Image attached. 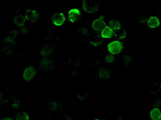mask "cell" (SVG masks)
I'll return each mask as SVG.
<instances>
[{"label": "cell", "instance_id": "obj_4", "mask_svg": "<svg viewBox=\"0 0 161 120\" xmlns=\"http://www.w3.org/2000/svg\"><path fill=\"white\" fill-rule=\"evenodd\" d=\"M92 29L95 32H101L107 26L106 23L104 21L103 16H98L94 20L92 23Z\"/></svg>", "mask_w": 161, "mask_h": 120}, {"label": "cell", "instance_id": "obj_14", "mask_svg": "<svg viewBox=\"0 0 161 120\" xmlns=\"http://www.w3.org/2000/svg\"><path fill=\"white\" fill-rule=\"evenodd\" d=\"M89 44L91 48L94 49H99L103 44V40L100 37H95L90 39Z\"/></svg>", "mask_w": 161, "mask_h": 120}, {"label": "cell", "instance_id": "obj_32", "mask_svg": "<svg viewBox=\"0 0 161 120\" xmlns=\"http://www.w3.org/2000/svg\"><path fill=\"white\" fill-rule=\"evenodd\" d=\"M94 120H107L106 119H104V118H96V119H94Z\"/></svg>", "mask_w": 161, "mask_h": 120}, {"label": "cell", "instance_id": "obj_28", "mask_svg": "<svg viewBox=\"0 0 161 120\" xmlns=\"http://www.w3.org/2000/svg\"><path fill=\"white\" fill-rule=\"evenodd\" d=\"M11 102V107L13 109H19L21 105L20 100L17 98H14Z\"/></svg>", "mask_w": 161, "mask_h": 120}, {"label": "cell", "instance_id": "obj_30", "mask_svg": "<svg viewBox=\"0 0 161 120\" xmlns=\"http://www.w3.org/2000/svg\"><path fill=\"white\" fill-rule=\"evenodd\" d=\"M147 19H148V18H146L145 17H142V18H140V19H139V22L142 23H146Z\"/></svg>", "mask_w": 161, "mask_h": 120}, {"label": "cell", "instance_id": "obj_9", "mask_svg": "<svg viewBox=\"0 0 161 120\" xmlns=\"http://www.w3.org/2000/svg\"><path fill=\"white\" fill-rule=\"evenodd\" d=\"M39 13L36 9H29L26 11L25 18L27 21L31 23H35L39 18Z\"/></svg>", "mask_w": 161, "mask_h": 120}, {"label": "cell", "instance_id": "obj_15", "mask_svg": "<svg viewBox=\"0 0 161 120\" xmlns=\"http://www.w3.org/2000/svg\"><path fill=\"white\" fill-rule=\"evenodd\" d=\"M114 35L115 38L118 39H125L127 38V31L126 29L122 28L114 31Z\"/></svg>", "mask_w": 161, "mask_h": 120}, {"label": "cell", "instance_id": "obj_19", "mask_svg": "<svg viewBox=\"0 0 161 120\" xmlns=\"http://www.w3.org/2000/svg\"><path fill=\"white\" fill-rule=\"evenodd\" d=\"M113 35V30H112L108 26H107L101 32V37L103 39L111 38Z\"/></svg>", "mask_w": 161, "mask_h": 120}, {"label": "cell", "instance_id": "obj_1", "mask_svg": "<svg viewBox=\"0 0 161 120\" xmlns=\"http://www.w3.org/2000/svg\"><path fill=\"white\" fill-rule=\"evenodd\" d=\"M101 2L99 1L84 0L82 2V8L86 12L94 14L100 9Z\"/></svg>", "mask_w": 161, "mask_h": 120}, {"label": "cell", "instance_id": "obj_24", "mask_svg": "<svg viewBox=\"0 0 161 120\" xmlns=\"http://www.w3.org/2000/svg\"><path fill=\"white\" fill-rule=\"evenodd\" d=\"M29 116L28 114L25 112H20L16 114L15 120H28Z\"/></svg>", "mask_w": 161, "mask_h": 120}, {"label": "cell", "instance_id": "obj_7", "mask_svg": "<svg viewBox=\"0 0 161 120\" xmlns=\"http://www.w3.org/2000/svg\"><path fill=\"white\" fill-rule=\"evenodd\" d=\"M36 69L33 66H27L22 74V78L26 81H31L34 79L36 75Z\"/></svg>", "mask_w": 161, "mask_h": 120}, {"label": "cell", "instance_id": "obj_12", "mask_svg": "<svg viewBox=\"0 0 161 120\" xmlns=\"http://www.w3.org/2000/svg\"><path fill=\"white\" fill-rule=\"evenodd\" d=\"M89 33L87 29L85 28H80L76 32V38L78 41L84 42L88 38Z\"/></svg>", "mask_w": 161, "mask_h": 120}, {"label": "cell", "instance_id": "obj_16", "mask_svg": "<svg viewBox=\"0 0 161 120\" xmlns=\"http://www.w3.org/2000/svg\"><path fill=\"white\" fill-rule=\"evenodd\" d=\"M25 18L23 14H18L15 15L14 18V22L15 25L19 27H24L25 24Z\"/></svg>", "mask_w": 161, "mask_h": 120}, {"label": "cell", "instance_id": "obj_6", "mask_svg": "<svg viewBox=\"0 0 161 120\" xmlns=\"http://www.w3.org/2000/svg\"><path fill=\"white\" fill-rule=\"evenodd\" d=\"M112 70L109 68L101 67L96 73V76L98 79L102 80H106L111 78L112 75Z\"/></svg>", "mask_w": 161, "mask_h": 120}, {"label": "cell", "instance_id": "obj_22", "mask_svg": "<svg viewBox=\"0 0 161 120\" xmlns=\"http://www.w3.org/2000/svg\"><path fill=\"white\" fill-rule=\"evenodd\" d=\"M62 104L57 102H49L48 108L52 111H58L62 108Z\"/></svg>", "mask_w": 161, "mask_h": 120}, {"label": "cell", "instance_id": "obj_31", "mask_svg": "<svg viewBox=\"0 0 161 120\" xmlns=\"http://www.w3.org/2000/svg\"><path fill=\"white\" fill-rule=\"evenodd\" d=\"M22 28L20 29V32L22 33V34H26L27 32V29H26V28H24L23 27H22Z\"/></svg>", "mask_w": 161, "mask_h": 120}, {"label": "cell", "instance_id": "obj_5", "mask_svg": "<svg viewBox=\"0 0 161 120\" xmlns=\"http://www.w3.org/2000/svg\"><path fill=\"white\" fill-rule=\"evenodd\" d=\"M14 98H15L14 92L11 91L6 90L0 92V104L2 105L11 102Z\"/></svg>", "mask_w": 161, "mask_h": 120}, {"label": "cell", "instance_id": "obj_11", "mask_svg": "<svg viewBox=\"0 0 161 120\" xmlns=\"http://www.w3.org/2000/svg\"><path fill=\"white\" fill-rule=\"evenodd\" d=\"M80 11L77 8L70 9L68 13V18L71 23H76L80 19Z\"/></svg>", "mask_w": 161, "mask_h": 120}, {"label": "cell", "instance_id": "obj_21", "mask_svg": "<svg viewBox=\"0 0 161 120\" xmlns=\"http://www.w3.org/2000/svg\"><path fill=\"white\" fill-rule=\"evenodd\" d=\"M15 47L8 45H4L2 48V52L7 56H12L15 51Z\"/></svg>", "mask_w": 161, "mask_h": 120}, {"label": "cell", "instance_id": "obj_13", "mask_svg": "<svg viewBox=\"0 0 161 120\" xmlns=\"http://www.w3.org/2000/svg\"><path fill=\"white\" fill-rule=\"evenodd\" d=\"M147 26L151 29L158 28L160 25V20L156 16H151L147 19Z\"/></svg>", "mask_w": 161, "mask_h": 120}, {"label": "cell", "instance_id": "obj_25", "mask_svg": "<svg viewBox=\"0 0 161 120\" xmlns=\"http://www.w3.org/2000/svg\"><path fill=\"white\" fill-rule=\"evenodd\" d=\"M80 63V60L78 58H71L69 59L68 64L71 66L72 68H76Z\"/></svg>", "mask_w": 161, "mask_h": 120}, {"label": "cell", "instance_id": "obj_18", "mask_svg": "<svg viewBox=\"0 0 161 120\" xmlns=\"http://www.w3.org/2000/svg\"><path fill=\"white\" fill-rule=\"evenodd\" d=\"M133 57L128 53H125L121 58V62L125 67H129L132 64Z\"/></svg>", "mask_w": 161, "mask_h": 120}, {"label": "cell", "instance_id": "obj_23", "mask_svg": "<svg viewBox=\"0 0 161 120\" xmlns=\"http://www.w3.org/2000/svg\"><path fill=\"white\" fill-rule=\"evenodd\" d=\"M45 39L48 40H53L55 42H57L60 39V37L58 35H56L54 32H48L45 36Z\"/></svg>", "mask_w": 161, "mask_h": 120}, {"label": "cell", "instance_id": "obj_17", "mask_svg": "<svg viewBox=\"0 0 161 120\" xmlns=\"http://www.w3.org/2000/svg\"><path fill=\"white\" fill-rule=\"evenodd\" d=\"M150 118L152 120H161V111L158 108H152L149 113Z\"/></svg>", "mask_w": 161, "mask_h": 120}, {"label": "cell", "instance_id": "obj_10", "mask_svg": "<svg viewBox=\"0 0 161 120\" xmlns=\"http://www.w3.org/2000/svg\"><path fill=\"white\" fill-rule=\"evenodd\" d=\"M52 22L57 26H61L64 24L65 21V16L62 12H56L52 16Z\"/></svg>", "mask_w": 161, "mask_h": 120}, {"label": "cell", "instance_id": "obj_29", "mask_svg": "<svg viewBox=\"0 0 161 120\" xmlns=\"http://www.w3.org/2000/svg\"><path fill=\"white\" fill-rule=\"evenodd\" d=\"M0 120H14L12 117L9 116H3Z\"/></svg>", "mask_w": 161, "mask_h": 120}, {"label": "cell", "instance_id": "obj_8", "mask_svg": "<svg viewBox=\"0 0 161 120\" xmlns=\"http://www.w3.org/2000/svg\"><path fill=\"white\" fill-rule=\"evenodd\" d=\"M56 48L54 45L50 43H46L42 45L40 48L39 53L40 55L44 57H49L55 51Z\"/></svg>", "mask_w": 161, "mask_h": 120}, {"label": "cell", "instance_id": "obj_3", "mask_svg": "<svg viewBox=\"0 0 161 120\" xmlns=\"http://www.w3.org/2000/svg\"><path fill=\"white\" fill-rule=\"evenodd\" d=\"M39 66L42 71L45 72H50L55 67V62L53 59L49 57H44L40 60Z\"/></svg>", "mask_w": 161, "mask_h": 120}, {"label": "cell", "instance_id": "obj_20", "mask_svg": "<svg viewBox=\"0 0 161 120\" xmlns=\"http://www.w3.org/2000/svg\"><path fill=\"white\" fill-rule=\"evenodd\" d=\"M108 26L114 31L119 30L122 27L121 22L119 20L114 19L110 21Z\"/></svg>", "mask_w": 161, "mask_h": 120}, {"label": "cell", "instance_id": "obj_2", "mask_svg": "<svg viewBox=\"0 0 161 120\" xmlns=\"http://www.w3.org/2000/svg\"><path fill=\"white\" fill-rule=\"evenodd\" d=\"M124 44L120 41L114 40L108 43L107 45L106 49L109 54L113 55L119 54L123 51Z\"/></svg>", "mask_w": 161, "mask_h": 120}, {"label": "cell", "instance_id": "obj_26", "mask_svg": "<svg viewBox=\"0 0 161 120\" xmlns=\"http://www.w3.org/2000/svg\"><path fill=\"white\" fill-rule=\"evenodd\" d=\"M105 61L108 64H114L116 62L117 59L116 57L113 55L107 54L105 56Z\"/></svg>", "mask_w": 161, "mask_h": 120}, {"label": "cell", "instance_id": "obj_27", "mask_svg": "<svg viewBox=\"0 0 161 120\" xmlns=\"http://www.w3.org/2000/svg\"><path fill=\"white\" fill-rule=\"evenodd\" d=\"M88 98V92H87L82 91L78 93L77 95V99L80 101H85Z\"/></svg>", "mask_w": 161, "mask_h": 120}]
</instances>
